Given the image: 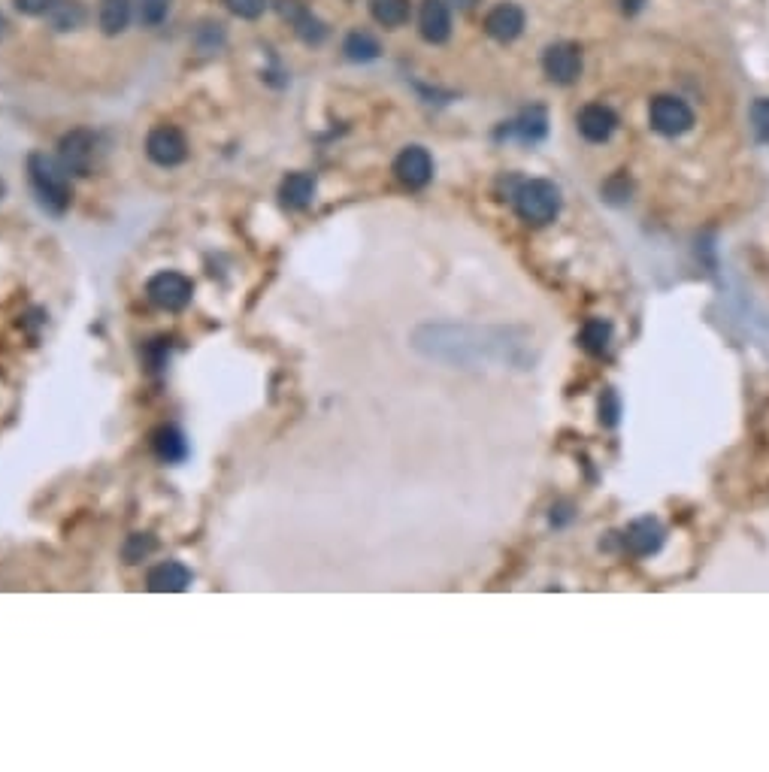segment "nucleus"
I'll use <instances>...</instances> for the list:
<instances>
[{
    "label": "nucleus",
    "mask_w": 769,
    "mask_h": 772,
    "mask_svg": "<svg viewBox=\"0 0 769 772\" xmlns=\"http://www.w3.org/2000/svg\"><path fill=\"white\" fill-rule=\"evenodd\" d=\"M28 173H31V185H34V194L40 197L43 209H49L52 215H64L73 200L64 164L46 152H34L28 158Z\"/></svg>",
    "instance_id": "1"
},
{
    "label": "nucleus",
    "mask_w": 769,
    "mask_h": 772,
    "mask_svg": "<svg viewBox=\"0 0 769 772\" xmlns=\"http://www.w3.org/2000/svg\"><path fill=\"white\" fill-rule=\"evenodd\" d=\"M512 203H515V212L521 222L548 225V222H555L561 212V191L548 179H530V182L518 185V191L512 194Z\"/></svg>",
    "instance_id": "2"
},
{
    "label": "nucleus",
    "mask_w": 769,
    "mask_h": 772,
    "mask_svg": "<svg viewBox=\"0 0 769 772\" xmlns=\"http://www.w3.org/2000/svg\"><path fill=\"white\" fill-rule=\"evenodd\" d=\"M648 122L661 137H682L694 128V109L682 97L661 94L648 106Z\"/></svg>",
    "instance_id": "3"
},
{
    "label": "nucleus",
    "mask_w": 769,
    "mask_h": 772,
    "mask_svg": "<svg viewBox=\"0 0 769 772\" xmlns=\"http://www.w3.org/2000/svg\"><path fill=\"white\" fill-rule=\"evenodd\" d=\"M146 297L152 306H158L164 312H182L194 297V282L185 273L161 270L146 282Z\"/></svg>",
    "instance_id": "4"
},
{
    "label": "nucleus",
    "mask_w": 769,
    "mask_h": 772,
    "mask_svg": "<svg viewBox=\"0 0 769 772\" xmlns=\"http://www.w3.org/2000/svg\"><path fill=\"white\" fill-rule=\"evenodd\" d=\"M94 155H97V137L85 128L64 134L58 143V161L73 176H88L94 170Z\"/></svg>",
    "instance_id": "5"
},
{
    "label": "nucleus",
    "mask_w": 769,
    "mask_h": 772,
    "mask_svg": "<svg viewBox=\"0 0 769 772\" xmlns=\"http://www.w3.org/2000/svg\"><path fill=\"white\" fill-rule=\"evenodd\" d=\"M146 155L158 167H179L188 158V140L176 125H158L146 137Z\"/></svg>",
    "instance_id": "6"
},
{
    "label": "nucleus",
    "mask_w": 769,
    "mask_h": 772,
    "mask_svg": "<svg viewBox=\"0 0 769 772\" xmlns=\"http://www.w3.org/2000/svg\"><path fill=\"white\" fill-rule=\"evenodd\" d=\"M621 539H624V548L630 551L633 558H648V555H657V551H661V545L667 539V530L657 518L645 515V518L630 521Z\"/></svg>",
    "instance_id": "7"
},
{
    "label": "nucleus",
    "mask_w": 769,
    "mask_h": 772,
    "mask_svg": "<svg viewBox=\"0 0 769 772\" xmlns=\"http://www.w3.org/2000/svg\"><path fill=\"white\" fill-rule=\"evenodd\" d=\"M542 70L555 85H573L582 76V52L573 43H555L542 55Z\"/></svg>",
    "instance_id": "8"
},
{
    "label": "nucleus",
    "mask_w": 769,
    "mask_h": 772,
    "mask_svg": "<svg viewBox=\"0 0 769 772\" xmlns=\"http://www.w3.org/2000/svg\"><path fill=\"white\" fill-rule=\"evenodd\" d=\"M394 176L400 179V185L418 191L433 179V158L424 146H406L397 161H394Z\"/></svg>",
    "instance_id": "9"
},
{
    "label": "nucleus",
    "mask_w": 769,
    "mask_h": 772,
    "mask_svg": "<svg viewBox=\"0 0 769 772\" xmlns=\"http://www.w3.org/2000/svg\"><path fill=\"white\" fill-rule=\"evenodd\" d=\"M576 125H579V134L588 143H606L615 134V128H618V116L612 113L609 106H603V103H588V106H582V113L576 116Z\"/></svg>",
    "instance_id": "10"
},
{
    "label": "nucleus",
    "mask_w": 769,
    "mask_h": 772,
    "mask_svg": "<svg viewBox=\"0 0 769 772\" xmlns=\"http://www.w3.org/2000/svg\"><path fill=\"white\" fill-rule=\"evenodd\" d=\"M418 31L427 43H446L452 34V13L443 0H424L418 10Z\"/></svg>",
    "instance_id": "11"
},
{
    "label": "nucleus",
    "mask_w": 769,
    "mask_h": 772,
    "mask_svg": "<svg viewBox=\"0 0 769 772\" xmlns=\"http://www.w3.org/2000/svg\"><path fill=\"white\" fill-rule=\"evenodd\" d=\"M485 31H488V37H494L497 43H512V40H518L521 31H524V13H521V7H515V4H500V7H494V10L485 16Z\"/></svg>",
    "instance_id": "12"
},
{
    "label": "nucleus",
    "mask_w": 769,
    "mask_h": 772,
    "mask_svg": "<svg viewBox=\"0 0 769 772\" xmlns=\"http://www.w3.org/2000/svg\"><path fill=\"white\" fill-rule=\"evenodd\" d=\"M146 585L155 594H179L191 585V570L182 561H164V564L149 570Z\"/></svg>",
    "instance_id": "13"
},
{
    "label": "nucleus",
    "mask_w": 769,
    "mask_h": 772,
    "mask_svg": "<svg viewBox=\"0 0 769 772\" xmlns=\"http://www.w3.org/2000/svg\"><path fill=\"white\" fill-rule=\"evenodd\" d=\"M152 452L164 464H182L188 458V439L179 427L164 424L152 433Z\"/></svg>",
    "instance_id": "14"
},
{
    "label": "nucleus",
    "mask_w": 769,
    "mask_h": 772,
    "mask_svg": "<svg viewBox=\"0 0 769 772\" xmlns=\"http://www.w3.org/2000/svg\"><path fill=\"white\" fill-rule=\"evenodd\" d=\"M315 197V176L309 173H288L279 188V200L285 209H306Z\"/></svg>",
    "instance_id": "15"
},
{
    "label": "nucleus",
    "mask_w": 769,
    "mask_h": 772,
    "mask_svg": "<svg viewBox=\"0 0 769 772\" xmlns=\"http://www.w3.org/2000/svg\"><path fill=\"white\" fill-rule=\"evenodd\" d=\"M282 16H291L297 37H300L303 43H309V46H318V43L327 37V28H324L309 10H303V7H288V0H282Z\"/></svg>",
    "instance_id": "16"
},
{
    "label": "nucleus",
    "mask_w": 769,
    "mask_h": 772,
    "mask_svg": "<svg viewBox=\"0 0 769 772\" xmlns=\"http://www.w3.org/2000/svg\"><path fill=\"white\" fill-rule=\"evenodd\" d=\"M97 22L103 34H122L131 22V0H100L97 7Z\"/></svg>",
    "instance_id": "17"
},
{
    "label": "nucleus",
    "mask_w": 769,
    "mask_h": 772,
    "mask_svg": "<svg viewBox=\"0 0 769 772\" xmlns=\"http://www.w3.org/2000/svg\"><path fill=\"white\" fill-rule=\"evenodd\" d=\"M609 343H612V324L603 321V318H591L582 324L579 330V346L588 352V355H606L609 352Z\"/></svg>",
    "instance_id": "18"
},
{
    "label": "nucleus",
    "mask_w": 769,
    "mask_h": 772,
    "mask_svg": "<svg viewBox=\"0 0 769 772\" xmlns=\"http://www.w3.org/2000/svg\"><path fill=\"white\" fill-rule=\"evenodd\" d=\"M49 22L55 31H76L85 22V7L79 0H58L49 7Z\"/></svg>",
    "instance_id": "19"
},
{
    "label": "nucleus",
    "mask_w": 769,
    "mask_h": 772,
    "mask_svg": "<svg viewBox=\"0 0 769 772\" xmlns=\"http://www.w3.org/2000/svg\"><path fill=\"white\" fill-rule=\"evenodd\" d=\"M370 13L382 28H400L409 19V0H370Z\"/></svg>",
    "instance_id": "20"
},
{
    "label": "nucleus",
    "mask_w": 769,
    "mask_h": 772,
    "mask_svg": "<svg viewBox=\"0 0 769 772\" xmlns=\"http://www.w3.org/2000/svg\"><path fill=\"white\" fill-rule=\"evenodd\" d=\"M343 52H346V58L349 61H373V58H379V40L370 34V31H352L349 37H346V43H343Z\"/></svg>",
    "instance_id": "21"
},
{
    "label": "nucleus",
    "mask_w": 769,
    "mask_h": 772,
    "mask_svg": "<svg viewBox=\"0 0 769 772\" xmlns=\"http://www.w3.org/2000/svg\"><path fill=\"white\" fill-rule=\"evenodd\" d=\"M158 551V539L152 533H131L122 545V558L125 564H140L146 558H152Z\"/></svg>",
    "instance_id": "22"
},
{
    "label": "nucleus",
    "mask_w": 769,
    "mask_h": 772,
    "mask_svg": "<svg viewBox=\"0 0 769 772\" xmlns=\"http://www.w3.org/2000/svg\"><path fill=\"white\" fill-rule=\"evenodd\" d=\"M545 113H542V109L539 106H533V109H527V113L515 122V131L524 137V140H542L545 137Z\"/></svg>",
    "instance_id": "23"
},
{
    "label": "nucleus",
    "mask_w": 769,
    "mask_h": 772,
    "mask_svg": "<svg viewBox=\"0 0 769 772\" xmlns=\"http://www.w3.org/2000/svg\"><path fill=\"white\" fill-rule=\"evenodd\" d=\"M751 128L760 143H769V97L751 103Z\"/></svg>",
    "instance_id": "24"
},
{
    "label": "nucleus",
    "mask_w": 769,
    "mask_h": 772,
    "mask_svg": "<svg viewBox=\"0 0 769 772\" xmlns=\"http://www.w3.org/2000/svg\"><path fill=\"white\" fill-rule=\"evenodd\" d=\"M137 10H140V22L143 25H161L170 13V0H137Z\"/></svg>",
    "instance_id": "25"
},
{
    "label": "nucleus",
    "mask_w": 769,
    "mask_h": 772,
    "mask_svg": "<svg viewBox=\"0 0 769 772\" xmlns=\"http://www.w3.org/2000/svg\"><path fill=\"white\" fill-rule=\"evenodd\" d=\"M167 355H170V340H152L143 346V361H146V370L149 373H158L164 364H167Z\"/></svg>",
    "instance_id": "26"
},
{
    "label": "nucleus",
    "mask_w": 769,
    "mask_h": 772,
    "mask_svg": "<svg viewBox=\"0 0 769 772\" xmlns=\"http://www.w3.org/2000/svg\"><path fill=\"white\" fill-rule=\"evenodd\" d=\"M225 7L240 19H258L267 7V0H225Z\"/></svg>",
    "instance_id": "27"
},
{
    "label": "nucleus",
    "mask_w": 769,
    "mask_h": 772,
    "mask_svg": "<svg viewBox=\"0 0 769 772\" xmlns=\"http://www.w3.org/2000/svg\"><path fill=\"white\" fill-rule=\"evenodd\" d=\"M618 412H621V406H618V397H615V391L609 388V391L603 394V400H600V421L612 427V424L618 421Z\"/></svg>",
    "instance_id": "28"
},
{
    "label": "nucleus",
    "mask_w": 769,
    "mask_h": 772,
    "mask_svg": "<svg viewBox=\"0 0 769 772\" xmlns=\"http://www.w3.org/2000/svg\"><path fill=\"white\" fill-rule=\"evenodd\" d=\"M55 4V0H16V7L28 16H40V13H49V7Z\"/></svg>",
    "instance_id": "29"
},
{
    "label": "nucleus",
    "mask_w": 769,
    "mask_h": 772,
    "mask_svg": "<svg viewBox=\"0 0 769 772\" xmlns=\"http://www.w3.org/2000/svg\"><path fill=\"white\" fill-rule=\"evenodd\" d=\"M621 7H624L627 13H636V10L642 7V0H621Z\"/></svg>",
    "instance_id": "30"
},
{
    "label": "nucleus",
    "mask_w": 769,
    "mask_h": 772,
    "mask_svg": "<svg viewBox=\"0 0 769 772\" xmlns=\"http://www.w3.org/2000/svg\"><path fill=\"white\" fill-rule=\"evenodd\" d=\"M452 4H455L458 10H473V7H476V0H452Z\"/></svg>",
    "instance_id": "31"
},
{
    "label": "nucleus",
    "mask_w": 769,
    "mask_h": 772,
    "mask_svg": "<svg viewBox=\"0 0 769 772\" xmlns=\"http://www.w3.org/2000/svg\"><path fill=\"white\" fill-rule=\"evenodd\" d=\"M7 28H10V25H7L4 13H0V40H4V37H7Z\"/></svg>",
    "instance_id": "32"
}]
</instances>
